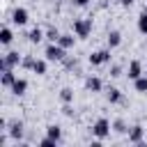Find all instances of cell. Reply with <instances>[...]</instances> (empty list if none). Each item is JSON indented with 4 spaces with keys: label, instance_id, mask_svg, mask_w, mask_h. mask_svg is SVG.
<instances>
[{
    "label": "cell",
    "instance_id": "cell-3",
    "mask_svg": "<svg viewBox=\"0 0 147 147\" xmlns=\"http://www.w3.org/2000/svg\"><path fill=\"white\" fill-rule=\"evenodd\" d=\"M7 133H9V138L14 142H23V138H25V124H23V119L7 122Z\"/></svg>",
    "mask_w": 147,
    "mask_h": 147
},
{
    "label": "cell",
    "instance_id": "cell-4",
    "mask_svg": "<svg viewBox=\"0 0 147 147\" xmlns=\"http://www.w3.org/2000/svg\"><path fill=\"white\" fill-rule=\"evenodd\" d=\"M71 30H74V34L78 39H87L92 34V18H76Z\"/></svg>",
    "mask_w": 147,
    "mask_h": 147
},
{
    "label": "cell",
    "instance_id": "cell-32",
    "mask_svg": "<svg viewBox=\"0 0 147 147\" xmlns=\"http://www.w3.org/2000/svg\"><path fill=\"white\" fill-rule=\"evenodd\" d=\"M145 11H147V7H145Z\"/></svg>",
    "mask_w": 147,
    "mask_h": 147
},
{
    "label": "cell",
    "instance_id": "cell-9",
    "mask_svg": "<svg viewBox=\"0 0 147 147\" xmlns=\"http://www.w3.org/2000/svg\"><path fill=\"white\" fill-rule=\"evenodd\" d=\"M142 74H145L142 62H140V60H131L129 67H126V76H129V80H136V78H140Z\"/></svg>",
    "mask_w": 147,
    "mask_h": 147
},
{
    "label": "cell",
    "instance_id": "cell-30",
    "mask_svg": "<svg viewBox=\"0 0 147 147\" xmlns=\"http://www.w3.org/2000/svg\"><path fill=\"white\" fill-rule=\"evenodd\" d=\"M90 2H92V0H74V5H76V7H87Z\"/></svg>",
    "mask_w": 147,
    "mask_h": 147
},
{
    "label": "cell",
    "instance_id": "cell-28",
    "mask_svg": "<svg viewBox=\"0 0 147 147\" xmlns=\"http://www.w3.org/2000/svg\"><path fill=\"white\" fill-rule=\"evenodd\" d=\"M122 76V64H113L110 67V78H119Z\"/></svg>",
    "mask_w": 147,
    "mask_h": 147
},
{
    "label": "cell",
    "instance_id": "cell-1",
    "mask_svg": "<svg viewBox=\"0 0 147 147\" xmlns=\"http://www.w3.org/2000/svg\"><path fill=\"white\" fill-rule=\"evenodd\" d=\"M110 131H113V124H110L108 117H99V119L92 124V136H94L96 140H106V138L110 136Z\"/></svg>",
    "mask_w": 147,
    "mask_h": 147
},
{
    "label": "cell",
    "instance_id": "cell-20",
    "mask_svg": "<svg viewBox=\"0 0 147 147\" xmlns=\"http://www.w3.org/2000/svg\"><path fill=\"white\" fill-rule=\"evenodd\" d=\"M62 67H64L67 71H76V69H78V57H76V55H67V57L62 60Z\"/></svg>",
    "mask_w": 147,
    "mask_h": 147
},
{
    "label": "cell",
    "instance_id": "cell-14",
    "mask_svg": "<svg viewBox=\"0 0 147 147\" xmlns=\"http://www.w3.org/2000/svg\"><path fill=\"white\" fill-rule=\"evenodd\" d=\"M57 44H60L62 48H67V51L74 48V46H76V37H74V32H62L60 39H57Z\"/></svg>",
    "mask_w": 147,
    "mask_h": 147
},
{
    "label": "cell",
    "instance_id": "cell-25",
    "mask_svg": "<svg viewBox=\"0 0 147 147\" xmlns=\"http://www.w3.org/2000/svg\"><path fill=\"white\" fill-rule=\"evenodd\" d=\"M138 30H140V34H147V11L145 9L138 16Z\"/></svg>",
    "mask_w": 147,
    "mask_h": 147
},
{
    "label": "cell",
    "instance_id": "cell-5",
    "mask_svg": "<svg viewBox=\"0 0 147 147\" xmlns=\"http://www.w3.org/2000/svg\"><path fill=\"white\" fill-rule=\"evenodd\" d=\"M21 60H23V55H21L18 51H9V53H5V55L0 57V71L18 67V64H21Z\"/></svg>",
    "mask_w": 147,
    "mask_h": 147
},
{
    "label": "cell",
    "instance_id": "cell-19",
    "mask_svg": "<svg viewBox=\"0 0 147 147\" xmlns=\"http://www.w3.org/2000/svg\"><path fill=\"white\" fill-rule=\"evenodd\" d=\"M46 136H51L53 140L60 142V140H62V126H60V124H48V126H46Z\"/></svg>",
    "mask_w": 147,
    "mask_h": 147
},
{
    "label": "cell",
    "instance_id": "cell-23",
    "mask_svg": "<svg viewBox=\"0 0 147 147\" xmlns=\"http://www.w3.org/2000/svg\"><path fill=\"white\" fill-rule=\"evenodd\" d=\"M60 101L62 103H74V90L71 87H62L60 90Z\"/></svg>",
    "mask_w": 147,
    "mask_h": 147
},
{
    "label": "cell",
    "instance_id": "cell-24",
    "mask_svg": "<svg viewBox=\"0 0 147 147\" xmlns=\"http://www.w3.org/2000/svg\"><path fill=\"white\" fill-rule=\"evenodd\" d=\"M60 34H62V32H60L55 25H48V28H46V39H48V41H57Z\"/></svg>",
    "mask_w": 147,
    "mask_h": 147
},
{
    "label": "cell",
    "instance_id": "cell-18",
    "mask_svg": "<svg viewBox=\"0 0 147 147\" xmlns=\"http://www.w3.org/2000/svg\"><path fill=\"white\" fill-rule=\"evenodd\" d=\"M11 41H14V32H11L9 25H5V28L0 30V44H2V46H9Z\"/></svg>",
    "mask_w": 147,
    "mask_h": 147
},
{
    "label": "cell",
    "instance_id": "cell-33",
    "mask_svg": "<svg viewBox=\"0 0 147 147\" xmlns=\"http://www.w3.org/2000/svg\"><path fill=\"white\" fill-rule=\"evenodd\" d=\"M145 76H147V71H145Z\"/></svg>",
    "mask_w": 147,
    "mask_h": 147
},
{
    "label": "cell",
    "instance_id": "cell-8",
    "mask_svg": "<svg viewBox=\"0 0 147 147\" xmlns=\"http://www.w3.org/2000/svg\"><path fill=\"white\" fill-rule=\"evenodd\" d=\"M14 25H25L28 21H30V11L25 9V7H16L14 11H11V18H9Z\"/></svg>",
    "mask_w": 147,
    "mask_h": 147
},
{
    "label": "cell",
    "instance_id": "cell-22",
    "mask_svg": "<svg viewBox=\"0 0 147 147\" xmlns=\"http://www.w3.org/2000/svg\"><path fill=\"white\" fill-rule=\"evenodd\" d=\"M48 60H34V67H32V71L37 74V76H46V69H48V64H46Z\"/></svg>",
    "mask_w": 147,
    "mask_h": 147
},
{
    "label": "cell",
    "instance_id": "cell-21",
    "mask_svg": "<svg viewBox=\"0 0 147 147\" xmlns=\"http://www.w3.org/2000/svg\"><path fill=\"white\" fill-rule=\"evenodd\" d=\"M133 87H136V92H140V94H147V76L142 74L140 78H136V80H133Z\"/></svg>",
    "mask_w": 147,
    "mask_h": 147
},
{
    "label": "cell",
    "instance_id": "cell-12",
    "mask_svg": "<svg viewBox=\"0 0 147 147\" xmlns=\"http://www.w3.org/2000/svg\"><path fill=\"white\" fill-rule=\"evenodd\" d=\"M106 44H108V48L113 51V48H117L119 44H122V32L119 30H110L108 34H106Z\"/></svg>",
    "mask_w": 147,
    "mask_h": 147
},
{
    "label": "cell",
    "instance_id": "cell-15",
    "mask_svg": "<svg viewBox=\"0 0 147 147\" xmlns=\"http://www.w3.org/2000/svg\"><path fill=\"white\" fill-rule=\"evenodd\" d=\"M25 37H28V41H30V44H39L41 39H46V30H41V28H32Z\"/></svg>",
    "mask_w": 147,
    "mask_h": 147
},
{
    "label": "cell",
    "instance_id": "cell-16",
    "mask_svg": "<svg viewBox=\"0 0 147 147\" xmlns=\"http://www.w3.org/2000/svg\"><path fill=\"white\" fill-rule=\"evenodd\" d=\"M14 80H16L14 69H5V71H0V85H2V87H11Z\"/></svg>",
    "mask_w": 147,
    "mask_h": 147
},
{
    "label": "cell",
    "instance_id": "cell-26",
    "mask_svg": "<svg viewBox=\"0 0 147 147\" xmlns=\"http://www.w3.org/2000/svg\"><path fill=\"white\" fill-rule=\"evenodd\" d=\"M34 60H37L34 55H23V60H21V67H23V69H30V71H32V67H34Z\"/></svg>",
    "mask_w": 147,
    "mask_h": 147
},
{
    "label": "cell",
    "instance_id": "cell-2",
    "mask_svg": "<svg viewBox=\"0 0 147 147\" xmlns=\"http://www.w3.org/2000/svg\"><path fill=\"white\" fill-rule=\"evenodd\" d=\"M44 55H46V60H48V62H62V60L67 57V48H62L57 41H51V44L46 46Z\"/></svg>",
    "mask_w": 147,
    "mask_h": 147
},
{
    "label": "cell",
    "instance_id": "cell-13",
    "mask_svg": "<svg viewBox=\"0 0 147 147\" xmlns=\"http://www.w3.org/2000/svg\"><path fill=\"white\" fill-rule=\"evenodd\" d=\"M106 99H108V103H122V101H124L122 90H119V87H113V85L106 90Z\"/></svg>",
    "mask_w": 147,
    "mask_h": 147
},
{
    "label": "cell",
    "instance_id": "cell-7",
    "mask_svg": "<svg viewBox=\"0 0 147 147\" xmlns=\"http://www.w3.org/2000/svg\"><path fill=\"white\" fill-rule=\"evenodd\" d=\"M126 136H129V142H131V145H142V140H145V129H142V124H133Z\"/></svg>",
    "mask_w": 147,
    "mask_h": 147
},
{
    "label": "cell",
    "instance_id": "cell-31",
    "mask_svg": "<svg viewBox=\"0 0 147 147\" xmlns=\"http://www.w3.org/2000/svg\"><path fill=\"white\" fill-rule=\"evenodd\" d=\"M117 2H119V5H122V7H131V5H133V2H136V0H117Z\"/></svg>",
    "mask_w": 147,
    "mask_h": 147
},
{
    "label": "cell",
    "instance_id": "cell-10",
    "mask_svg": "<svg viewBox=\"0 0 147 147\" xmlns=\"http://www.w3.org/2000/svg\"><path fill=\"white\" fill-rule=\"evenodd\" d=\"M85 90L92 92V94H96V92L103 90V80H101L99 76H87V78H85Z\"/></svg>",
    "mask_w": 147,
    "mask_h": 147
},
{
    "label": "cell",
    "instance_id": "cell-11",
    "mask_svg": "<svg viewBox=\"0 0 147 147\" xmlns=\"http://www.w3.org/2000/svg\"><path fill=\"white\" fill-rule=\"evenodd\" d=\"M9 90H11V94H14V96H23V94L28 92V80L16 76V80L11 83V87H9Z\"/></svg>",
    "mask_w": 147,
    "mask_h": 147
},
{
    "label": "cell",
    "instance_id": "cell-29",
    "mask_svg": "<svg viewBox=\"0 0 147 147\" xmlns=\"http://www.w3.org/2000/svg\"><path fill=\"white\" fill-rule=\"evenodd\" d=\"M62 115H64V117H74V106H71V103H64V106H62Z\"/></svg>",
    "mask_w": 147,
    "mask_h": 147
},
{
    "label": "cell",
    "instance_id": "cell-27",
    "mask_svg": "<svg viewBox=\"0 0 147 147\" xmlns=\"http://www.w3.org/2000/svg\"><path fill=\"white\" fill-rule=\"evenodd\" d=\"M57 145V140H53L51 136H44L41 140H39V147H55Z\"/></svg>",
    "mask_w": 147,
    "mask_h": 147
},
{
    "label": "cell",
    "instance_id": "cell-6",
    "mask_svg": "<svg viewBox=\"0 0 147 147\" xmlns=\"http://www.w3.org/2000/svg\"><path fill=\"white\" fill-rule=\"evenodd\" d=\"M90 64L92 67H101V64H108L110 62V48H101V51H94L87 55Z\"/></svg>",
    "mask_w": 147,
    "mask_h": 147
},
{
    "label": "cell",
    "instance_id": "cell-17",
    "mask_svg": "<svg viewBox=\"0 0 147 147\" xmlns=\"http://www.w3.org/2000/svg\"><path fill=\"white\" fill-rule=\"evenodd\" d=\"M129 124L124 122V117H117V119H113V131L115 133H119V136H124V133H129Z\"/></svg>",
    "mask_w": 147,
    "mask_h": 147
}]
</instances>
